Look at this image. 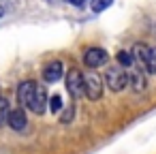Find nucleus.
Instances as JSON below:
<instances>
[{"label": "nucleus", "instance_id": "obj_3", "mask_svg": "<svg viewBox=\"0 0 156 154\" xmlns=\"http://www.w3.org/2000/svg\"><path fill=\"white\" fill-rule=\"evenodd\" d=\"M64 79H66V90H69L71 98L73 101L81 98L83 96V73L77 71V69H69Z\"/></svg>", "mask_w": 156, "mask_h": 154}, {"label": "nucleus", "instance_id": "obj_11", "mask_svg": "<svg viewBox=\"0 0 156 154\" xmlns=\"http://www.w3.org/2000/svg\"><path fill=\"white\" fill-rule=\"evenodd\" d=\"M9 113H11V105H9V101L0 96V126H7V122H9Z\"/></svg>", "mask_w": 156, "mask_h": 154}, {"label": "nucleus", "instance_id": "obj_18", "mask_svg": "<svg viewBox=\"0 0 156 154\" xmlns=\"http://www.w3.org/2000/svg\"><path fill=\"white\" fill-rule=\"evenodd\" d=\"M2 15H5V9H2V7H0V17H2Z\"/></svg>", "mask_w": 156, "mask_h": 154}, {"label": "nucleus", "instance_id": "obj_5", "mask_svg": "<svg viewBox=\"0 0 156 154\" xmlns=\"http://www.w3.org/2000/svg\"><path fill=\"white\" fill-rule=\"evenodd\" d=\"M34 88H37L34 79H26V81H22L17 86V98H20L24 109H30V103H32V96H34Z\"/></svg>", "mask_w": 156, "mask_h": 154}, {"label": "nucleus", "instance_id": "obj_8", "mask_svg": "<svg viewBox=\"0 0 156 154\" xmlns=\"http://www.w3.org/2000/svg\"><path fill=\"white\" fill-rule=\"evenodd\" d=\"M62 75H64V66L60 60H51L43 66V79L47 84H56L58 79H62Z\"/></svg>", "mask_w": 156, "mask_h": 154}, {"label": "nucleus", "instance_id": "obj_10", "mask_svg": "<svg viewBox=\"0 0 156 154\" xmlns=\"http://www.w3.org/2000/svg\"><path fill=\"white\" fill-rule=\"evenodd\" d=\"M135 58L143 64V69L147 71V64H150V52H152V47H147V45H143V43H137L135 45Z\"/></svg>", "mask_w": 156, "mask_h": 154}, {"label": "nucleus", "instance_id": "obj_14", "mask_svg": "<svg viewBox=\"0 0 156 154\" xmlns=\"http://www.w3.org/2000/svg\"><path fill=\"white\" fill-rule=\"evenodd\" d=\"M73 118H75V105H66V109H62V113H60V122L71 124Z\"/></svg>", "mask_w": 156, "mask_h": 154}, {"label": "nucleus", "instance_id": "obj_15", "mask_svg": "<svg viewBox=\"0 0 156 154\" xmlns=\"http://www.w3.org/2000/svg\"><path fill=\"white\" fill-rule=\"evenodd\" d=\"M111 2H113V0H92L90 7H92L94 13H103L107 7H111Z\"/></svg>", "mask_w": 156, "mask_h": 154}, {"label": "nucleus", "instance_id": "obj_17", "mask_svg": "<svg viewBox=\"0 0 156 154\" xmlns=\"http://www.w3.org/2000/svg\"><path fill=\"white\" fill-rule=\"evenodd\" d=\"M69 2H71L73 7H83V5H86V0H69Z\"/></svg>", "mask_w": 156, "mask_h": 154}, {"label": "nucleus", "instance_id": "obj_9", "mask_svg": "<svg viewBox=\"0 0 156 154\" xmlns=\"http://www.w3.org/2000/svg\"><path fill=\"white\" fill-rule=\"evenodd\" d=\"M128 86H130L135 92L145 90V77H143V73H141L139 69H133V71L128 73Z\"/></svg>", "mask_w": 156, "mask_h": 154}, {"label": "nucleus", "instance_id": "obj_4", "mask_svg": "<svg viewBox=\"0 0 156 154\" xmlns=\"http://www.w3.org/2000/svg\"><path fill=\"white\" fill-rule=\"evenodd\" d=\"M107 60H109V54L103 47H88L83 52V64L88 69H98V66L107 64Z\"/></svg>", "mask_w": 156, "mask_h": 154}, {"label": "nucleus", "instance_id": "obj_12", "mask_svg": "<svg viewBox=\"0 0 156 154\" xmlns=\"http://www.w3.org/2000/svg\"><path fill=\"white\" fill-rule=\"evenodd\" d=\"M133 54L130 52H126V49H122V52H118V62H120V66H124V69H130L133 66Z\"/></svg>", "mask_w": 156, "mask_h": 154}, {"label": "nucleus", "instance_id": "obj_1", "mask_svg": "<svg viewBox=\"0 0 156 154\" xmlns=\"http://www.w3.org/2000/svg\"><path fill=\"white\" fill-rule=\"evenodd\" d=\"M103 77L96 73V71H88L83 73V94L90 98V101H98L103 96Z\"/></svg>", "mask_w": 156, "mask_h": 154}, {"label": "nucleus", "instance_id": "obj_16", "mask_svg": "<svg viewBox=\"0 0 156 154\" xmlns=\"http://www.w3.org/2000/svg\"><path fill=\"white\" fill-rule=\"evenodd\" d=\"M147 73H156V47H152V52H150V64H147Z\"/></svg>", "mask_w": 156, "mask_h": 154}, {"label": "nucleus", "instance_id": "obj_7", "mask_svg": "<svg viewBox=\"0 0 156 154\" xmlns=\"http://www.w3.org/2000/svg\"><path fill=\"white\" fill-rule=\"evenodd\" d=\"M7 126H11L13 131H26V126H28L26 109H24V107H11V113H9V122H7Z\"/></svg>", "mask_w": 156, "mask_h": 154}, {"label": "nucleus", "instance_id": "obj_2", "mask_svg": "<svg viewBox=\"0 0 156 154\" xmlns=\"http://www.w3.org/2000/svg\"><path fill=\"white\" fill-rule=\"evenodd\" d=\"M105 84L111 92H122L128 86V73L122 66H111L105 73Z\"/></svg>", "mask_w": 156, "mask_h": 154}, {"label": "nucleus", "instance_id": "obj_13", "mask_svg": "<svg viewBox=\"0 0 156 154\" xmlns=\"http://www.w3.org/2000/svg\"><path fill=\"white\" fill-rule=\"evenodd\" d=\"M62 107H64L62 96H60V94H51V96H49V111H51V113H58V111H62Z\"/></svg>", "mask_w": 156, "mask_h": 154}, {"label": "nucleus", "instance_id": "obj_6", "mask_svg": "<svg viewBox=\"0 0 156 154\" xmlns=\"http://www.w3.org/2000/svg\"><path fill=\"white\" fill-rule=\"evenodd\" d=\"M47 92H45V88L41 86V84H37V88H34V96H32V103H30V111L32 113H37V116H43L45 113V109H47Z\"/></svg>", "mask_w": 156, "mask_h": 154}]
</instances>
